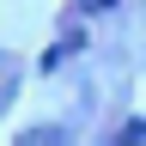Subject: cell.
Listing matches in <instances>:
<instances>
[{
  "label": "cell",
  "instance_id": "cell-1",
  "mask_svg": "<svg viewBox=\"0 0 146 146\" xmlns=\"http://www.w3.org/2000/svg\"><path fill=\"white\" fill-rule=\"evenodd\" d=\"M18 146H73L67 128H31V134H18Z\"/></svg>",
  "mask_w": 146,
  "mask_h": 146
},
{
  "label": "cell",
  "instance_id": "cell-2",
  "mask_svg": "<svg viewBox=\"0 0 146 146\" xmlns=\"http://www.w3.org/2000/svg\"><path fill=\"white\" fill-rule=\"evenodd\" d=\"M104 146H146V122H128L116 140H104Z\"/></svg>",
  "mask_w": 146,
  "mask_h": 146
}]
</instances>
